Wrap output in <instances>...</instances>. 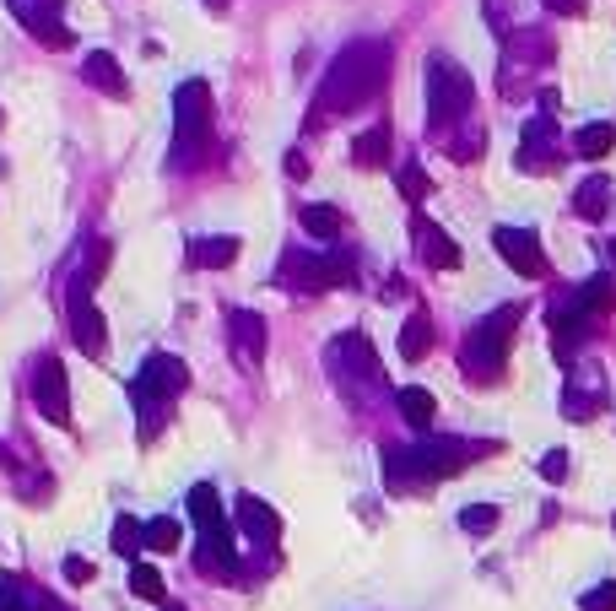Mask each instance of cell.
Returning <instances> with one entry per match:
<instances>
[{
    "label": "cell",
    "instance_id": "1",
    "mask_svg": "<svg viewBox=\"0 0 616 611\" xmlns=\"http://www.w3.org/2000/svg\"><path fill=\"white\" fill-rule=\"evenodd\" d=\"M384 76H390V44H379V38H357V44H346L341 55L330 60L325 82H319L314 119H308V125L336 119V114H352L357 103H368L373 92L384 87Z\"/></svg>",
    "mask_w": 616,
    "mask_h": 611
},
{
    "label": "cell",
    "instance_id": "2",
    "mask_svg": "<svg viewBox=\"0 0 616 611\" xmlns=\"http://www.w3.org/2000/svg\"><path fill=\"white\" fill-rule=\"evenodd\" d=\"M481 449H465L454 438H422V444H406V449H384V476H390V493H422V487L444 482V476L465 471Z\"/></svg>",
    "mask_w": 616,
    "mask_h": 611
},
{
    "label": "cell",
    "instance_id": "3",
    "mask_svg": "<svg viewBox=\"0 0 616 611\" xmlns=\"http://www.w3.org/2000/svg\"><path fill=\"white\" fill-rule=\"evenodd\" d=\"M519 303H503L492 320H481L471 336H465V347H460V374L471 379V384H492L508 368V347H514V330H519Z\"/></svg>",
    "mask_w": 616,
    "mask_h": 611
},
{
    "label": "cell",
    "instance_id": "4",
    "mask_svg": "<svg viewBox=\"0 0 616 611\" xmlns=\"http://www.w3.org/2000/svg\"><path fill=\"white\" fill-rule=\"evenodd\" d=\"M206 141H211V87L200 76H190L173 92V168L200 163Z\"/></svg>",
    "mask_w": 616,
    "mask_h": 611
},
{
    "label": "cell",
    "instance_id": "5",
    "mask_svg": "<svg viewBox=\"0 0 616 611\" xmlns=\"http://www.w3.org/2000/svg\"><path fill=\"white\" fill-rule=\"evenodd\" d=\"M190 384V368L179 363V357H168V352H152L146 357V368L136 374V384H130V401H136L141 411V438H152L157 433V422H163V411L168 401Z\"/></svg>",
    "mask_w": 616,
    "mask_h": 611
},
{
    "label": "cell",
    "instance_id": "6",
    "mask_svg": "<svg viewBox=\"0 0 616 611\" xmlns=\"http://www.w3.org/2000/svg\"><path fill=\"white\" fill-rule=\"evenodd\" d=\"M471 98H476V87H471V76H465L460 60H444V55L427 60V125L444 130L454 119H465Z\"/></svg>",
    "mask_w": 616,
    "mask_h": 611
},
{
    "label": "cell",
    "instance_id": "7",
    "mask_svg": "<svg viewBox=\"0 0 616 611\" xmlns=\"http://www.w3.org/2000/svg\"><path fill=\"white\" fill-rule=\"evenodd\" d=\"M281 282L298 287V292H325V287H352V255H298L292 249L281 260Z\"/></svg>",
    "mask_w": 616,
    "mask_h": 611
},
{
    "label": "cell",
    "instance_id": "8",
    "mask_svg": "<svg viewBox=\"0 0 616 611\" xmlns=\"http://www.w3.org/2000/svg\"><path fill=\"white\" fill-rule=\"evenodd\" d=\"M6 6L17 11V22L38 38V44H49V49H71V33H65V22H60L65 0H6Z\"/></svg>",
    "mask_w": 616,
    "mask_h": 611
},
{
    "label": "cell",
    "instance_id": "9",
    "mask_svg": "<svg viewBox=\"0 0 616 611\" xmlns=\"http://www.w3.org/2000/svg\"><path fill=\"white\" fill-rule=\"evenodd\" d=\"M492 249L508 260V271H519V276H546V249L535 244L530 228H492Z\"/></svg>",
    "mask_w": 616,
    "mask_h": 611
},
{
    "label": "cell",
    "instance_id": "10",
    "mask_svg": "<svg viewBox=\"0 0 616 611\" xmlns=\"http://www.w3.org/2000/svg\"><path fill=\"white\" fill-rule=\"evenodd\" d=\"M330 368H336L341 379H379V357H373V341L363 330H346V336L330 341Z\"/></svg>",
    "mask_w": 616,
    "mask_h": 611
},
{
    "label": "cell",
    "instance_id": "11",
    "mask_svg": "<svg viewBox=\"0 0 616 611\" xmlns=\"http://www.w3.org/2000/svg\"><path fill=\"white\" fill-rule=\"evenodd\" d=\"M71 390H65V368H60V357H38V368H33V406L44 411L49 422H71Z\"/></svg>",
    "mask_w": 616,
    "mask_h": 611
},
{
    "label": "cell",
    "instance_id": "12",
    "mask_svg": "<svg viewBox=\"0 0 616 611\" xmlns=\"http://www.w3.org/2000/svg\"><path fill=\"white\" fill-rule=\"evenodd\" d=\"M71 336L87 357H103L109 352V330H103V314L92 309V292L87 287H71Z\"/></svg>",
    "mask_w": 616,
    "mask_h": 611
},
{
    "label": "cell",
    "instance_id": "13",
    "mask_svg": "<svg viewBox=\"0 0 616 611\" xmlns=\"http://www.w3.org/2000/svg\"><path fill=\"white\" fill-rule=\"evenodd\" d=\"M411 238H417V255L433 265V271H460V244H454V238L438 228L433 217H411Z\"/></svg>",
    "mask_w": 616,
    "mask_h": 611
},
{
    "label": "cell",
    "instance_id": "14",
    "mask_svg": "<svg viewBox=\"0 0 616 611\" xmlns=\"http://www.w3.org/2000/svg\"><path fill=\"white\" fill-rule=\"evenodd\" d=\"M227 336H233V357L244 368H254L265 357V320L254 309H233V314H227Z\"/></svg>",
    "mask_w": 616,
    "mask_h": 611
},
{
    "label": "cell",
    "instance_id": "15",
    "mask_svg": "<svg viewBox=\"0 0 616 611\" xmlns=\"http://www.w3.org/2000/svg\"><path fill=\"white\" fill-rule=\"evenodd\" d=\"M238 530H244L254 547H276V536H281V514H276L265 498L244 493V498H238Z\"/></svg>",
    "mask_w": 616,
    "mask_h": 611
},
{
    "label": "cell",
    "instance_id": "16",
    "mask_svg": "<svg viewBox=\"0 0 616 611\" xmlns=\"http://www.w3.org/2000/svg\"><path fill=\"white\" fill-rule=\"evenodd\" d=\"M525 174H546V168L557 163V146H552V114H541V119H530L525 125V146H519V157H514Z\"/></svg>",
    "mask_w": 616,
    "mask_h": 611
},
{
    "label": "cell",
    "instance_id": "17",
    "mask_svg": "<svg viewBox=\"0 0 616 611\" xmlns=\"http://www.w3.org/2000/svg\"><path fill=\"white\" fill-rule=\"evenodd\" d=\"M82 82L98 87V92H109V98H125V92H130L125 71H119V60L109 55V49H92V55L82 60Z\"/></svg>",
    "mask_w": 616,
    "mask_h": 611
},
{
    "label": "cell",
    "instance_id": "18",
    "mask_svg": "<svg viewBox=\"0 0 616 611\" xmlns=\"http://www.w3.org/2000/svg\"><path fill=\"white\" fill-rule=\"evenodd\" d=\"M238 260V238L233 233H211V238H190V265L195 271H222Z\"/></svg>",
    "mask_w": 616,
    "mask_h": 611
},
{
    "label": "cell",
    "instance_id": "19",
    "mask_svg": "<svg viewBox=\"0 0 616 611\" xmlns=\"http://www.w3.org/2000/svg\"><path fill=\"white\" fill-rule=\"evenodd\" d=\"M573 211H579V217L584 222H600V217H606V211H611V179H584L579 184V190H573Z\"/></svg>",
    "mask_w": 616,
    "mask_h": 611
},
{
    "label": "cell",
    "instance_id": "20",
    "mask_svg": "<svg viewBox=\"0 0 616 611\" xmlns=\"http://www.w3.org/2000/svg\"><path fill=\"white\" fill-rule=\"evenodd\" d=\"M352 163L357 168H384L390 163V125H373L352 141Z\"/></svg>",
    "mask_w": 616,
    "mask_h": 611
},
{
    "label": "cell",
    "instance_id": "21",
    "mask_svg": "<svg viewBox=\"0 0 616 611\" xmlns=\"http://www.w3.org/2000/svg\"><path fill=\"white\" fill-rule=\"evenodd\" d=\"M427 352H433V320L427 314H406V325H400V357L422 363Z\"/></svg>",
    "mask_w": 616,
    "mask_h": 611
},
{
    "label": "cell",
    "instance_id": "22",
    "mask_svg": "<svg viewBox=\"0 0 616 611\" xmlns=\"http://www.w3.org/2000/svg\"><path fill=\"white\" fill-rule=\"evenodd\" d=\"M298 222H303V233H314L319 244H336L341 238V228H346V217L336 206H303L298 211Z\"/></svg>",
    "mask_w": 616,
    "mask_h": 611
},
{
    "label": "cell",
    "instance_id": "23",
    "mask_svg": "<svg viewBox=\"0 0 616 611\" xmlns=\"http://www.w3.org/2000/svg\"><path fill=\"white\" fill-rule=\"evenodd\" d=\"M611 146H616V125H606V119H595V125H584L579 136H573V152L589 157V163H595V157H606Z\"/></svg>",
    "mask_w": 616,
    "mask_h": 611
},
{
    "label": "cell",
    "instance_id": "24",
    "mask_svg": "<svg viewBox=\"0 0 616 611\" xmlns=\"http://www.w3.org/2000/svg\"><path fill=\"white\" fill-rule=\"evenodd\" d=\"M395 406L411 428H427V422H433V390H422V384H406V390L395 395Z\"/></svg>",
    "mask_w": 616,
    "mask_h": 611
},
{
    "label": "cell",
    "instance_id": "25",
    "mask_svg": "<svg viewBox=\"0 0 616 611\" xmlns=\"http://www.w3.org/2000/svg\"><path fill=\"white\" fill-rule=\"evenodd\" d=\"M179 541H184V525L173 514H157L152 525H141V547H152V552H173Z\"/></svg>",
    "mask_w": 616,
    "mask_h": 611
},
{
    "label": "cell",
    "instance_id": "26",
    "mask_svg": "<svg viewBox=\"0 0 616 611\" xmlns=\"http://www.w3.org/2000/svg\"><path fill=\"white\" fill-rule=\"evenodd\" d=\"M611 303H616L611 276H595V282H584V287H579V309L589 314V320H606V314H611Z\"/></svg>",
    "mask_w": 616,
    "mask_h": 611
},
{
    "label": "cell",
    "instance_id": "27",
    "mask_svg": "<svg viewBox=\"0 0 616 611\" xmlns=\"http://www.w3.org/2000/svg\"><path fill=\"white\" fill-rule=\"evenodd\" d=\"M498 503H465L460 509V530H471V536H487V530H498Z\"/></svg>",
    "mask_w": 616,
    "mask_h": 611
},
{
    "label": "cell",
    "instance_id": "28",
    "mask_svg": "<svg viewBox=\"0 0 616 611\" xmlns=\"http://www.w3.org/2000/svg\"><path fill=\"white\" fill-rule=\"evenodd\" d=\"M130 590H136L141 601H163V574H157L152 563H136L130 568Z\"/></svg>",
    "mask_w": 616,
    "mask_h": 611
},
{
    "label": "cell",
    "instance_id": "29",
    "mask_svg": "<svg viewBox=\"0 0 616 611\" xmlns=\"http://www.w3.org/2000/svg\"><path fill=\"white\" fill-rule=\"evenodd\" d=\"M114 552L119 557H130V552H141V525L136 520H130V514H119V520H114Z\"/></svg>",
    "mask_w": 616,
    "mask_h": 611
},
{
    "label": "cell",
    "instance_id": "30",
    "mask_svg": "<svg viewBox=\"0 0 616 611\" xmlns=\"http://www.w3.org/2000/svg\"><path fill=\"white\" fill-rule=\"evenodd\" d=\"M427 190H433V184H427V174H422L417 163H406V168H400V195H406L411 206H422V201H427Z\"/></svg>",
    "mask_w": 616,
    "mask_h": 611
},
{
    "label": "cell",
    "instance_id": "31",
    "mask_svg": "<svg viewBox=\"0 0 616 611\" xmlns=\"http://www.w3.org/2000/svg\"><path fill=\"white\" fill-rule=\"evenodd\" d=\"M579 611H616V579H606V584H595V590L579 601Z\"/></svg>",
    "mask_w": 616,
    "mask_h": 611
},
{
    "label": "cell",
    "instance_id": "32",
    "mask_svg": "<svg viewBox=\"0 0 616 611\" xmlns=\"http://www.w3.org/2000/svg\"><path fill=\"white\" fill-rule=\"evenodd\" d=\"M541 476H546V482H562V476H568V455H562V449H546V455H541Z\"/></svg>",
    "mask_w": 616,
    "mask_h": 611
},
{
    "label": "cell",
    "instance_id": "33",
    "mask_svg": "<svg viewBox=\"0 0 616 611\" xmlns=\"http://www.w3.org/2000/svg\"><path fill=\"white\" fill-rule=\"evenodd\" d=\"M454 157H460V163H476L481 157V130H465V136L454 141Z\"/></svg>",
    "mask_w": 616,
    "mask_h": 611
},
{
    "label": "cell",
    "instance_id": "34",
    "mask_svg": "<svg viewBox=\"0 0 616 611\" xmlns=\"http://www.w3.org/2000/svg\"><path fill=\"white\" fill-rule=\"evenodd\" d=\"M546 11H552V17H584L589 11V0H541Z\"/></svg>",
    "mask_w": 616,
    "mask_h": 611
},
{
    "label": "cell",
    "instance_id": "35",
    "mask_svg": "<svg viewBox=\"0 0 616 611\" xmlns=\"http://www.w3.org/2000/svg\"><path fill=\"white\" fill-rule=\"evenodd\" d=\"M65 579H71V584H87V579H92V563H87V557H65Z\"/></svg>",
    "mask_w": 616,
    "mask_h": 611
},
{
    "label": "cell",
    "instance_id": "36",
    "mask_svg": "<svg viewBox=\"0 0 616 611\" xmlns=\"http://www.w3.org/2000/svg\"><path fill=\"white\" fill-rule=\"evenodd\" d=\"M287 174H292V179H303V174H308V163H303V152H287Z\"/></svg>",
    "mask_w": 616,
    "mask_h": 611
},
{
    "label": "cell",
    "instance_id": "37",
    "mask_svg": "<svg viewBox=\"0 0 616 611\" xmlns=\"http://www.w3.org/2000/svg\"><path fill=\"white\" fill-rule=\"evenodd\" d=\"M206 6H211V11H227V0H206Z\"/></svg>",
    "mask_w": 616,
    "mask_h": 611
},
{
    "label": "cell",
    "instance_id": "38",
    "mask_svg": "<svg viewBox=\"0 0 616 611\" xmlns=\"http://www.w3.org/2000/svg\"><path fill=\"white\" fill-rule=\"evenodd\" d=\"M6 460H11V455H6V449H0V466H6Z\"/></svg>",
    "mask_w": 616,
    "mask_h": 611
},
{
    "label": "cell",
    "instance_id": "39",
    "mask_svg": "<svg viewBox=\"0 0 616 611\" xmlns=\"http://www.w3.org/2000/svg\"><path fill=\"white\" fill-rule=\"evenodd\" d=\"M163 611H184V606H163Z\"/></svg>",
    "mask_w": 616,
    "mask_h": 611
},
{
    "label": "cell",
    "instance_id": "40",
    "mask_svg": "<svg viewBox=\"0 0 616 611\" xmlns=\"http://www.w3.org/2000/svg\"><path fill=\"white\" fill-rule=\"evenodd\" d=\"M611 260H616V244H611Z\"/></svg>",
    "mask_w": 616,
    "mask_h": 611
},
{
    "label": "cell",
    "instance_id": "41",
    "mask_svg": "<svg viewBox=\"0 0 616 611\" xmlns=\"http://www.w3.org/2000/svg\"><path fill=\"white\" fill-rule=\"evenodd\" d=\"M0 125H6V114H0Z\"/></svg>",
    "mask_w": 616,
    "mask_h": 611
}]
</instances>
